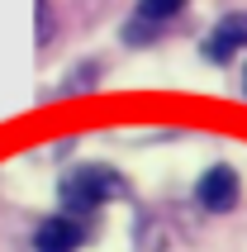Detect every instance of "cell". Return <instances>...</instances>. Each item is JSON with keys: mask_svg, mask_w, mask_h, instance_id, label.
Masks as SVG:
<instances>
[{"mask_svg": "<svg viewBox=\"0 0 247 252\" xmlns=\"http://www.w3.org/2000/svg\"><path fill=\"white\" fill-rule=\"evenodd\" d=\"M243 43H247V14L233 10V14H223L219 24L205 33L200 57H205V62H214V67H223V62H233V57L243 53Z\"/></svg>", "mask_w": 247, "mask_h": 252, "instance_id": "obj_3", "label": "cell"}, {"mask_svg": "<svg viewBox=\"0 0 247 252\" xmlns=\"http://www.w3.org/2000/svg\"><path fill=\"white\" fill-rule=\"evenodd\" d=\"M190 0H138L133 5V24H124V43H138V48H148L157 38V29H166L171 19L185 14Z\"/></svg>", "mask_w": 247, "mask_h": 252, "instance_id": "obj_2", "label": "cell"}, {"mask_svg": "<svg viewBox=\"0 0 247 252\" xmlns=\"http://www.w3.org/2000/svg\"><path fill=\"white\" fill-rule=\"evenodd\" d=\"M195 205L200 210H209V214H228L238 205V171L233 167H209L200 181H195Z\"/></svg>", "mask_w": 247, "mask_h": 252, "instance_id": "obj_4", "label": "cell"}, {"mask_svg": "<svg viewBox=\"0 0 247 252\" xmlns=\"http://www.w3.org/2000/svg\"><path fill=\"white\" fill-rule=\"evenodd\" d=\"M86 238H91V228L76 214H53L33 233V252H76V248H86Z\"/></svg>", "mask_w": 247, "mask_h": 252, "instance_id": "obj_5", "label": "cell"}, {"mask_svg": "<svg viewBox=\"0 0 247 252\" xmlns=\"http://www.w3.org/2000/svg\"><path fill=\"white\" fill-rule=\"evenodd\" d=\"M57 195H62V210L67 214L86 219V214L105 210L110 200H124L128 195V181H124L114 167H105V162H81V167H71L67 176H62Z\"/></svg>", "mask_w": 247, "mask_h": 252, "instance_id": "obj_1", "label": "cell"}, {"mask_svg": "<svg viewBox=\"0 0 247 252\" xmlns=\"http://www.w3.org/2000/svg\"><path fill=\"white\" fill-rule=\"evenodd\" d=\"M243 95H247V67H243Z\"/></svg>", "mask_w": 247, "mask_h": 252, "instance_id": "obj_7", "label": "cell"}, {"mask_svg": "<svg viewBox=\"0 0 247 252\" xmlns=\"http://www.w3.org/2000/svg\"><path fill=\"white\" fill-rule=\"evenodd\" d=\"M95 76H100V62H95V57H91V62H76V67L67 71V81L57 86L53 95H81V91L95 86Z\"/></svg>", "mask_w": 247, "mask_h": 252, "instance_id": "obj_6", "label": "cell"}]
</instances>
